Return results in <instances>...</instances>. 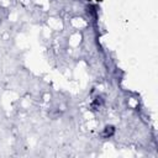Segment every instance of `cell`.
Returning <instances> with one entry per match:
<instances>
[{"label":"cell","instance_id":"1","mask_svg":"<svg viewBox=\"0 0 158 158\" xmlns=\"http://www.w3.org/2000/svg\"><path fill=\"white\" fill-rule=\"evenodd\" d=\"M116 132V128L114 125H106L104 128H102V132H101V137L107 139V138H111Z\"/></svg>","mask_w":158,"mask_h":158},{"label":"cell","instance_id":"3","mask_svg":"<svg viewBox=\"0 0 158 158\" xmlns=\"http://www.w3.org/2000/svg\"><path fill=\"white\" fill-rule=\"evenodd\" d=\"M96 1H98V2H101V1H104V0H96Z\"/></svg>","mask_w":158,"mask_h":158},{"label":"cell","instance_id":"2","mask_svg":"<svg viewBox=\"0 0 158 158\" xmlns=\"http://www.w3.org/2000/svg\"><path fill=\"white\" fill-rule=\"evenodd\" d=\"M104 104H105L104 98L98 95V96H95V98L93 99V101H91V109H93V110H99L100 107L104 106Z\"/></svg>","mask_w":158,"mask_h":158}]
</instances>
